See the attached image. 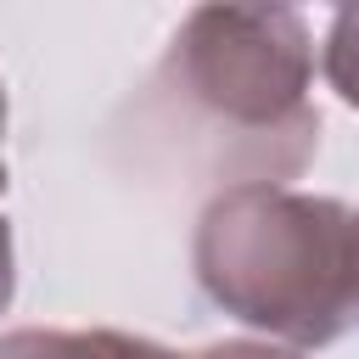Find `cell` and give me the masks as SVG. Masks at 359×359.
<instances>
[{
	"mask_svg": "<svg viewBox=\"0 0 359 359\" xmlns=\"http://www.w3.org/2000/svg\"><path fill=\"white\" fill-rule=\"evenodd\" d=\"M353 309H359V213H353Z\"/></svg>",
	"mask_w": 359,
	"mask_h": 359,
	"instance_id": "cell-7",
	"label": "cell"
},
{
	"mask_svg": "<svg viewBox=\"0 0 359 359\" xmlns=\"http://www.w3.org/2000/svg\"><path fill=\"white\" fill-rule=\"evenodd\" d=\"M325 79L359 112V6H342L325 28Z\"/></svg>",
	"mask_w": 359,
	"mask_h": 359,
	"instance_id": "cell-4",
	"label": "cell"
},
{
	"mask_svg": "<svg viewBox=\"0 0 359 359\" xmlns=\"http://www.w3.org/2000/svg\"><path fill=\"white\" fill-rule=\"evenodd\" d=\"M309 84L314 45L297 11L196 6L174 28L135 118L202 185H275L320 151Z\"/></svg>",
	"mask_w": 359,
	"mask_h": 359,
	"instance_id": "cell-1",
	"label": "cell"
},
{
	"mask_svg": "<svg viewBox=\"0 0 359 359\" xmlns=\"http://www.w3.org/2000/svg\"><path fill=\"white\" fill-rule=\"evenodd\" d=\"M191 359H297V353L269 348V342H213V348H202V353H191Z\"/></svg>",
	"mask_w": 359,
	"mask_h": 359,
	"instance_id": "cell-5",
	"label": "cell"
},
{
	"mask_svg": "<svg viewBox=\"0 0 359 359\" xmlns=\"http://www.w3.org/2000/svg\"><path fill=\"white\" fill-rule=\"evenodd\" d=\"M202 292L241 325L297 348L337 342L353 309V213L286 185L213 191L191 236Z\"/></svg>",
	"mask_w": 359,
	"mask_h": 359,
	"instance_id": "cell-2",
	"label": "cell"
},
{
	"mask_svg": "<svg viewBox=\"0 0 359 359\" xmlns=\"http://www.w3.org/2000/svg\"><path fill=\"white\" fill-rule=\"evenodd\" d=\"M0 135H6V90H0Z\"/></svg>",
	"mask_w": 359,
	"mask_h": 359,
	"instance_id": "cell-8",
	"label": "cell"
},
{
	"mask_svg": "<svg viewBox=\"0 0 359 359\" xmlns=\"http://www.w3.org/2000/svg\"><path fill=\"white\" fill-rule=\"evenodd\" d=\"M0 359H185L151 337H129V331H45V325H22L0 337Z\"/></svg>",
	"mask_w": 359,
	"mask_h": 359,
	"instance_id": "cell-3",
	"label": "cell"
},
{
	"mask_svg": "<svg viewBox=\"0 0 359 359\" xmlns=\"http://www.w3.org/2000/svg\"><path fill=\"white\" fill-rule=\"evenodd\" d=\"M0 196H6V157H0ZM11 286H17V258H11V224L0 213V314L11 303Z\"/></svg>",
	"mask_w": 359,
	"mask_h": 359,
	"instance_id": "cell-6",
	"label": "cell"
}]
</instances>
